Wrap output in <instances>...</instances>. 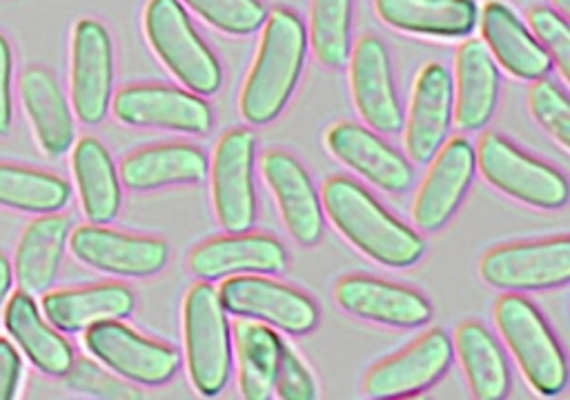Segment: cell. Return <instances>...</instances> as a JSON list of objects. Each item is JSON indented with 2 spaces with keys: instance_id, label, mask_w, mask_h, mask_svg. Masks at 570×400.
Instances as JSON below:
<instances>
[{
  "instance_id": "obj_1",
  "label": "cell",
  "mask_w": 570,
  "mask_h": 400,
  "mask_svg": "<svg viewBox=\"0 0 570 400\" xmlns=\"http://www.w3.org/2000/svg\"><path fill=\"white\" fill-rule=\"evenodd\" d=\"M307 56L303 20L285 7H276L263 22L256 58L240 91V116L249 124H267L289 102Z\"/></svg>"
},
{
  "instance_id": "obj_2",
  "label": "cell",
  "mask_w": 570,
  "mask_h": 400,
  "mask_svg": "<svg viewBox=\"0 0 570 400\" xmlns=\"http://www.w3.org/2000/svg\"><path fill=\"white\" fill-rule=\"evenodd\" d=\"M323 209L361 253L383 267H412L425 253L423 238L350 178L332 176L325 180Z\"/></svg>"
},
{
  "instance_id": "obj_3",
  "label": "cell",
  "mask_w": 570,
  "mask_h": 400,
  "mask_svg": "<svg viewBox=\"0 0 570 400\" xmlns=\"http://www.w3.org/2000/svg\"><path fill=\"white\" fill-rule=\"evenodd\" d=\"M142 24L149 47L178 82L198 96H212L220 89V62L196 33L180 0H149Z\"/></svg>"
},
{
  "instance_id": "obj_4",
  "label": "cell",
  "mask_w": 570,
  "mask_h": 400,
  "mask_svg": "<svg viewBox=\"0 0 570 400\" xmlns=\"http://www.w3.org/2000/svg\"><path fill=\"white\" fill-rule=\"evenodd\" d=\"M183 340L189 380L196 391L205 398L220 393L232 364L229 322L218 291L207 282L191 284L185 296Z\"/></svg>"
},
{
  "instance_id": "obj_5",
  "label": "cell",
  "mask_w": 570,
  "mask_h": 400,
  "mask_svg": "<svg viewBox=\"0 0 570 400\" xmlns=\"http://www.w3.org/2000/svg\"><path fill=\"white\" fill-rule=\"evenodd\" d=\"M494 320L528 384L541 396H557L568 382L563 351L539 309L517 293L499 298Z\"/></svg>"
},
{
  "instance_id": "obj_6",
  "label": "cell",
  "mask_w": 570,
  "mask_h": 400,
  "mask_svg": "<svg viewBox=\"0 0 570 400\" xmlns=\"http://www.w3.org/2000/svg\"><path fill=\"white\" fill-rule=\"evenodd\" d=\"M483 178L501 193L541 209H559L568 202V182L550 164L528 156L499 133H485L474 151Z\"/></svg>"
},
{
  "instance_id": "obj_7",
  "label": "cell",
  "mask_w": 570,
  "mask_h": 400,
  "mask_svg": "<svg viewBox=\"0 0 570 400\" xmlns=\"http://www.w3.org/2000/svg\"><path fill=\"white\" fill-rule=\"evenodd\" d=\"M479 271L490 287L503 291L563 287L570 280V238L554 236L490 249Z\"/></svg>"
},
{
  "instance_id": "obj_8",
  "label": "cell",
  "mask_w": 570,
  "mask_h": 400,
  "mask_svg": "<svg viewBox=\"0 0 570 400\" xmlns=\"http://www.w3.org/2000/svg\"><path fill=\"white\" fill-rule=\"evenodd\" d=\"M218 298L227 313L274 324L296 336L309 333L318 322V309L309 296L256 273L227 276Z\"/></svg>"
},
{
  "instance_id": "obj_9",
  "label": "cell",
  "mask_w": 570,
  "mask_h": 400,
  "mask_svg": "<svg viewBox=\"0 0 570 400\" xmlns=\"http://www.w3.org/2000/svg\"><path fill=\"white\" fill-rule=\"evenodd\" d=\"M256 138L249 129H229L220 136L212 169V202L227 233L249 231L256 220L254 191Z\"/></svg>"
},
{
  "instance_id": "obj_10",
  "label": "cell",
  "mask_w": 570,
  "mask_h": 400,
  "mask_svg": "<svg viewBox=\"0 0 570 400\" xmlns=\"http://www.w3.org/2000/svg\"><path fill=\"white\" fill-rule=\"evenodd\" d=\"M114 89V44L107 27L82 18L71 36V107L82 124L105 120Z\"/></svg>"
},
{
  "instance_id": "obj_11",
  "label": "cell",
  "mask_w": 570,
  "mask_h": 400,
  "mask_svg": "<svg viewBox=\"0 0 570 400\" xmlns=\"http://www.w3.org/2000/svg\"><path fill=\"white\" fill-rule=\"evenodd\" d=\"M85 347L114 373L136 384L167 382L178 369V353L131 327L107 320L85 329Z\"/></svg>"
},
{
  "instance_id": "obj_12",
  "label": "cell",
  "mask_w": 570,
  "mask_h": 400,
  "mask_svg": "<svg viewBox=\"0 0 570 400\" xmlns=\"http://www.w3.org/2000/svg\"><path fill=\"white\" fill-rule=\"evenodd\" d=\"M69 249L82 264L127 278H145L165 269L169 247L160 238L114 231L100 224H82L69 233Z\"/></svg>"
},
{
  "instance_id": "obj_13",
  "label": "cell",
  "mask_w": 570,
  "mask_h": 400,
  "mask_svg": "<svg viewBox=\"0 0 570 400\" xmlns=\"http://www.w3.org/2000/svg\"><path fill=\"white\" fill-rule=\"evenodd\" d=\"M114 116L129 127L167 129L203 136L212 129V109L194 91L165 84L122 87L114 100Z\"/></svg>"
},
{
  "instance_id": "obj_14",
  "label": "cell",
  "mask_w": 570,
  "mask_h": 400,
  "mask_svg": "<svg viewBox=\"0 0 570 400\" xmlns=\"http://www.w3.org/2000/svg\"><path fill=\"white\" fill-rule=\"evenodd\" d=\"M350 91L361 118L381 133L403 127L390 53L381 38L363 36L350 51Z\"/></svg>"
},
{
  "instance_id": "obj_15",
  "label": "cell",
  "mask_w": 570,
  "mask_h": 400,
  "mask_svg": "<svg viewBox=\"0 0 570 400\" xmlns=\"http://www.w3.org/2000/svg\"><path fill=\"white\" fill-rule=\"evenodd\" d=\"M476 171L474 149L465 138L443 142L432 158L414 204L412 220L421 231H439L463 202Z\"/></svg>"
},
{
  "instance_id": "obj_16",
  "label": "cell",
  "mask_w": 570,
  "mask_h": 400,
  "mask_svg": "<svg viewBox=\"0 0 570 400\" xmlns=\"http://www.w3.org/2000/svg\"><path fill=\"white\" fill-rule=\"evenodd\" d=\"M454 356L445 331L432 329L401 353L374 364L365 376L370 398H405L432 387L450 367Z\"/></svg>"
},
{
  "instance_id": "obj_17",
  "label": "cell",
  "mask_w": 570,
  "mask_h": 400,
  "mask_svg": "<svg viewBox=\"0 0 570 400\" xmlns=\"http://www.w3.org/2000/svg\"><path fill=\"white\" fill-rule=\"evenodd\" d=\"M261 173L289 236L303 247L316 244L323 236V209L305 167L292 153L272 149L261 158Z\"/></svg>"
},
{
  "instance_id": "obj_18",
  "label": "cell",
  "mask_w": 570,
  "mask_h": 400,
  "mask_svg": "<svg viewBox=\"0 0 570 400\" xmlns=\"http://www.w3.org/2000/svg\"><path fill=\"white\" fill-rule=\"evenodd\" d=\"M452 122V76L441 62H428L416 73L405 120V151L425 164L448 138Z\"/></svg>"
},
{
  "instance_id": "obj_19",
  "label": "cell",
  "mask_w": 570,
  "mask_h": 400,
  "mask_svg": "<svg viewBox=\"0 0 570 400\" xmlns=\"http://www.w3.org/2000/svg\"><path fill=\"white\" fill-rule=\"evenodd\" d=\"M334 296L347 313L387 327L412 329L425 324L432 316L430 302L419 291L372 276L341 278Z\"/></svg>"
},
{
  "instance_id": "obj_20",
  "label": "cell",
  "mask_w": 570,
  "mask_h": 400,
  "mask_svg": "<svg viewBox=\"0 0 570 400\" xmlns=\"http://www.w3.org/2000/svg\"><path fill=\"white\" fill-rule=\"evenodd\" d=\"M285 247L267 233H227L209 238L191 249L189 271L200 280H218L238 273H278L285 269Z\"/></svg>"
},
{
  "instance_id": "obj_21",
  "label": "cell",
  "mask_w": 570,
  "mask_h": 400,
  "mask_svg": "<svg viewBox=\"0 0 570 400\" xmlns=\"http://www.w3.org/2000/svg\"><path fill=\"white\" fill-rule=\"evenodd\" d=\"M325 147L336 160L383 191L403 193L412 184L407 158L361 124L338 122L330 127Z\"/></svg>"
},
{
  "instance_id": "obj_22",
  "label": "cell",
  "mask_w": 570,
  "mask_h": 400,
  "mask_svg": "<svg viewBox=\"0 0 570 400\" xmlns=\"http://www.w3.org/2000/svg\"><path fill=\"white\" fill-rule=\"evenodd\" d=\"M499 100V69L481 40H465L454 56L452 116L465 131H476L492 118Z\"/></svg>"
},
{
  "instance_id": "obj_23",
  "label": "cell",
  "mask_w": 570,
  "mask_h": 400,
  "mask_svg": "<svg viewBox=\"0 0 570 400\" xmlns=\"http://www.w3.org/2000/svg\"><path fill=\"white\" fill-rule=\"evenodd\" d=\"M18 89L40 149L51 158L65 156L76 140V124L71 107L53 73L33 64L22 71Z\"/></svg>"
},
{
  "instance_id": "obj_24",
  "label": "cell",
  "mask_w": 570,
  "mask_h": 400,
  "mask_svg": "<svg viewBox=\"0 0 570 400\" xmlns=\"http://www.w3.org/2000/svg\"><path fill=\"white\" fill-rule=\"evenodd\" d=\"M481 36L490 56L521 80L543 78L552 60L521 18L501 0H488L481 9Z\"/></svg>"
},
{
  "instance_id": "obj_25",
  "label": "cell",
  "mask_w": 570,
  "mask_h": 400,
  "mask_svg": "<svg viewBox=\"0 0 570 400\" xmlns=\"http://www.w3.org/2000/svg\"><path fill=\"white\" fill-rule=\"evenodd\" d=\"M71 218L62 213H42L20 236L13 258V278L20 291L42 296L58 278L65 256Z\"/></svg>"
},
{
  "instance_id": "obj_26",
  "label": "cell",
  "mask_w": 570,
  "mask_h": 400,
  "mask_svg": "<svg viewBox=\"0 0 570 400\" xmlns=\"http://www.w3.org/2000/svg\"><path fill=\"white\" fill-rule=\"evenodd\" d=\"M45 318L58 331H85L98 322L120 320L134 311V293L125 284L107 282L42 293Z\"/></svg>"
},
{
  "instance_id": "obj_27",
  "label": "cell",
  "mask_w": 570,
  "mask_h": 400,
  "mask_svg": "<svg viewBox=\"0 0 570 400\" xmlns=\"http://www.w3.org/2000/svg\"><path fill=\"white\" fill-rule=\"evenodd\" d=\"M374 11L387 27L428 38H465L479 20L474 0H374Z\"/></svg>"
},
{
  "instance_id": "obj_28",
  "label": "cell",
  "mask_w": 570,
  "mask_h": 400,
  "mask_svg": "<svg viewBox=\"0 0 570 400\" xmlns=\"http://www.w3.org/2000/svg\"><path fill=\"white\" fill-rule=\"evenodd\" d=\"M209 171L207 156L194 144H151L129 153L118 171L131 191H151L169 184L203 182Z\"/></svg>"
},
{
  "instance_id": "obj_29",
  "label": "cell",
  "mask_w": 570,
  "mask_h": 400,
  "mask_svg": "<svg viewBox=\"0 0 570 400\" xmlns=\"http://www.w3.org/2000/svg\"><path fill=\"white\" fill-rule=\"evenodd\" d=\"M4 327L27 358L47 376H65L73 362L71 344L38 311L24 291L11 296L4 309Z\"/></svg>"
},
{
  "instance_id": "obj_30",
  "label": "cell",
  "mask_w": 570,
  "mask_h": 400,
  "mask_svg": "<svg viewBox=\"0 0 570 400\" xmlns=\"http://www.w3.org/2000/svg\"><path fill=\"white\" fill-rule=\"evenodd\" d=\"M71 169L82 211L89 222L107 224L120 211V178L105 144L91 136L76 142Z\"/></svg>"
},
{
  "instance_id": "obj_31",
  "label": "cell",
  "mask_w": 570,
  "mask_h": 400,
  "mask_svg": "<svg viewBox=\"0 0 570 400\" xmlns=\"http://www.w3.org/2000/svg\"><path fill=\"white\" fill-rule=\"evenodd\" d=\"M454 353L465 371L472 396L479 400H501L510 389V369L497 338L474 320L456 327Z\"/></svg>"
},
{
  "instance_id": "obj_32",
  "label": "cell",
  "mask_w": 570,
  "mask_h": 400,
  "mask_svg": "<svg viewBox=\"0 0 570 400\" xmlns=\"http://www.w3.org/2000/svg\"><path fill=\"white\" fill-rule=\"evenodd\" d=\"M238 389L247 400H265L274 389L283 340L267 324L240 318L234 324Z\"/></svg>"
},
{
  "instance_id": "obj_33",
  "label": "cell",
  "mask_w": 570,
  "mask_h": 400,
  "mask_svg": "<svg viewBox=\"0 0 570 400\" xmlns=\"http://www.w3.org/2000/svg\"><path fill=\"white\" fill-rule=\"evenodd\" d=\"M71 187L49 171L0 162V207L24 213H56L69 202Z\"/></svg>"
},
{
  "instance_id": "obj_34",
  "label": "cell",
  "mask_w": 570,
  "mask_h": 400,
  "mask_svg": "<svg viewBox=\"0 0 570 400\" xmlns=\"http://www.w3.org/2000/svg\"><path fill=\"white\" fill-rule=\"evenodd\" d=\"M354 0H312L307 44L316 60L330 69L347 62L352 51Z\"/></svg>"
},
{
  "instance_id": "obj_35",
  "label": "cell",
  "mask_w": 570,
  "mask_h": 400,
  "mask_svg": "<svg viewBox=\"0 0 570 400\" xmlns=\"http://www.w3.org/2000/svg\"><path fill=\"white\" fill-rule=\"evenodd\" d=\"M207 24L229 36H249L258 31L267 18L261 0H180Z\"/></svg>"
},
{
  "instance_id": "obj_36",
  "label": "cell",
  "mask_w": 570,
  "mask_h": 400,
  "mask_svg": "<svg viewBox=\"0 0 570 400\" xmlns=\"http://www.w3.org/2000/svg\"><path fill=\"white\" fill-rule=\"evenodd\" d=\"M528 107L534 120L559 142L561 149L570 147V104L566 93L546 78L532 80L528 89Z\"/></svg>"
},
{
  "instance_id": "obj_37",
  "label": "cell",
  "mask_w": 570,
  "mask_h": 400,
  "mask_svg": "<svg viewBox=\"0 0 570 400\" xmlns=\"http://www.w3.org/2000/svg\"><path fill=\"white\" fill-rule=\"evenodd\" d=\"M65 382L71 391L94 396V398H105V400H140L142 391L125 382L114 371L102 369L98 362L89 358H73L71 367L65 373Z\"/></svg>"
},
{
  "instance_id": "obj_38",
  "label": "cell",
  "mask_w": 570,
  "mask_h": 400,
  "mask_svg": "<svg viewBox=\"0 0 570 400\" xmlns=\"http://www.w3.org/2000/svg\"><path fill=\"white\" fill-rule=\"evenodd\" d=\"M528 29L546 49L550 60L561 71L563 80L570 78V29L566 18L550 7H534L528 11Z\"/></svg>"
},
{
  "instance_id": "obj_39",
  "label": "cell",
  "mask_w": 570,
  "mask_h": 400,
  "mask_svg": "<svg viewBox=\"0 0 570 400\" xmlns=\"http://www.w3.org/2000/svg\"><path fill=\"white\" fill-rule=\"evenodd\" d=\"M274 389L281 400H312L316 398V382L309 373L307 364L298 358V353L283 342L281 358L276 367Z\"/></svg>"
},
{
  "instance_id": "obj_40",
  "label": "cell",
  "mask_w": 570,
  "mask_h": 400,
  "mask_svg": "<svg viewBox=\"0 0 570 400\" xmlns=\"http://www.w3.org/2000/svg\"><path fill=\"white\" fill-rule=\"evenodd\" d=\"M11 78H13V51L9 40L0 33V136L9 133L11 118H13Z\"/></svg>"
},
{
  "instance_id": "obj_41",
  "label": "cell",
  "mask_w": 570,
  "mask_h": 400,
  "mask_svg": "<svg viewBox=\"0 0 570 400\" xmlns=\"http://www.w3.org/2000/svg\"><path fill=\"white\" fill-rule=\"evenodd\" d=\"M22 373V360L13 344L0 338V400H11L18 391Z\"/></svg>"
},
{
  "instance_id": "obj_42",
  "label": "cell",
  "mask_w": 570,
  "mask_h": 400,
  "mask_svg": "<svg viewBox=\"0 0 570 400\" xmlns=\"http://www.w3.org/2000/svg\"><path fill=\"white\" fill-rule=\"evenodd\" d=\"M11 282H13V269H11V262L0 253V311L4 307V300H7V293L11 289Z\"/></svg>"
},
{
  "instance_id": "obj_43",
  "label": "cell",
  "mask_w": 570,
  "mask_h": 400,
  "mask_svg": "<svg viewBox=\"0 0 570 400\" xmlns=\"http://www.w3.org/2000/svg\"><path fill=\"white\" fill-rule=\"evenodd\" d=\"M552 4L557 7V11L566 18L568 16V11H570V0H552Z\"/></svg>"
}]
</instances>
